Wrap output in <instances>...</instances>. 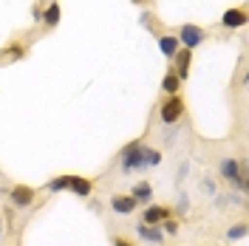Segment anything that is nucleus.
I'll return each instance as SVG.
<instances>
[{
	"instance_id": "obj_2",
	"label": "nucleus",
	"mask_w": 249,
	"mask_h": 246,
	"mask_svg": "<svg viewBox=\"0 0 249 246\" xmlns=\"http://www.w3.org/2000/svg\"><path fill=\"white\" fill-rule=\"evenodd\" d=\"M144 141L136 139V141H130V144H124L122 153H119V170L127 173V176H133V173H144Z\"/></svg>"
},
{
	"instance_id": "obj_7",
	"label": "nucleus",
	"mask_w": 249,
	"mask_h": 246,
	"mask_svg": "<svg viewBox=\"0 0 249 246\" xmlns=\"http://www.w3.org/2000/svg\"><path fill=\"white\" fill-rule=\"evenodd\" d=\"M221 29H230V31H235V29H244L247 26V9L244 6H232V9H227L224 15H221Z\"/></svg>"
},
{
	"instance_id": "obj_1",
	"label": "nucleus",
	"mask_w": 249,
	"mask_h": 246,
	"mask_svg": "<svg viewBox=\"0 0 249 246\" xmlns=\"http://www.w3.org/2000/svg\"><path fill=\"white\" fill-rule=\"evenodd\" d=\"M218 176L221 181H227L230 187H235L241 195H247V164L235 156H224L218 161Z\"/></svg>"
},
{
	"instance_id": "obj_17",
	"label": "nucleus",
	"mask_w": 249,
	"mask_h": 246,
	"mask_svg": "<svg viewBox=\"0 0 249 246\" xmlns=\"http://www.w3.org/2000/svg\"><path fill=\"white\" fill-rule=\"evenodd\" d=\"M68 184H71V176L65 173V176H54V178L46 184V190H48V193H65Z\"/></svg>"
},
{
	"instance_id": "obj_26",
	"label": "nucleus",
	"mask_w": 249,
	"mask_h": 246,
	"mask_svg": "<svg viewBox=\"0 0 249 246\" xmlns=\"http://www.w3.org/2000/svg\"><path fill=\"white\" fill-rule=\"evenodd\" d=\"M110 244H113V246H136V244H130L127 238H122V235H116V238H113Z\"/></svg>"
},
{
	"instance_id": "obj_22",
	"label": "nucleus",
	"mask_w": 249,
	"mask_h": 246,
	"mask_svg": "<svg viewBox=\"0 0 249 246\" xmlns=\"http://www.w3.org/2000/svg\"><path fill=\"white\" fill-rule=\"evenodd\" d=\"M176 212H178V215H187V212H190V198H187V193H181V195H178Z\"/></svg>"
},
{
	"instance_id": "obj_6",
	"label": "nucleus",
	"mask_w": 249,
	"mask_h": 246,
	"mask_svg": "<svg viewBox=\"0 0 249 246\" xmlns=\"http://www.w3.org/2000/svg\"><path fill=\"white\" fill-rule=\"evenodd\" d=\"M173 74L181 79V82H187V77H190V65H193V51H187V48H178L176 54H173Z\"/></svg>"
},
{
	"instance_id": "obj_14",
	"label": "nucleus",
	"mask_w": 249,
	"mask_h": 246,
	"mask_svg": "<svg viewBox=\"0 0 249 246\" xmlns=\"http://www.w3.org/2000/svg\"><path fill=\"white\" fill-rule=\"evenodd\" d=\"M60 20H62L60 3H57V0H51V3L46 6V12H43V23H46L48 29H57V26H60Z\"/></svg>"
},
{
	"instance_id": "obj_11",
	"label": "nucleus",
	"mask_w": 249,
	"mask_h": 246,
	"mask_svg": "<svg viewBox=\"0 0 249 246\" xmlns=\"http://www.w3.org/2000/svg\"><path fill=\"white\" fill-rule=\"evenodd\" d=\"M130 198L136 201L139 207H147V204L153 201V184L144 181V178H139V181L133 184V190H130Z\"/></svg>"
},
{
	"instance_id": "obj_23",
	"label": "nucleus",
	"mask_w": 249,
	"mask_h": 246,
	"mask_svg": "<svg viewBox=\"0 0 249 246\" xmlns=\"http://www.w3.org/2000/svg\"><path fill=\"white\" fill-rule=\"evenodd\" d=\"M139 20H142V26H144V29H153V15H150V12H142Z\"/></svg>"
},
{
	"instance_id": "obj_13",
	"label": "nucleus",
	"mask_w": 249,
	"mask_h": 246,
	"mask_svg": "<svg viewBox=\"0 0 249 246\" xmlns=\"http://www.w3.org/2000/svg\"><path fill=\"white\" fill-rule=\"evenodd\" d=\"M156 43H159L161 57H167V60H173V54L181 48V46H178V37H176V34H159V40H156Z\"/></svg>"
},
{
	"instance_id": "obj_28",
	"label": "nucleus",
	"mask_w": 249,
	"mask_h": 246,
	"mask_svg": "<svg viewBox=\"0 0 249 246\" xmlns=\"http://www.w3.org/2000/svg\"><path fill=\"white\" fill-rule=\"evenodd\" d=\"M130 3H136V6H142V3H144V0H130Z\"/></svg>"
},
{
	"instance_id": "obj_12",
	"label": "nucleus",
	"mask_w": 249,
	"mask_h": 246,
	"mask_svg": "<svg viewBox=\"0 0 249 246\" xmlns=\"http://www.w3.org/2000/svg\"><path fill=\"white\" fill-rule=\"evenodd\" d=\"M68 190H71L77 198H88V195L93 193V178H85V176H71Z\"/></svg>"
},
{
	"instance_id": "obj_21",
	"label": "nucleus",
	"mask_w": 249,
	"mask_h": 246,
	"mask_svg": "<svg viewBox=\"0 0 249 246\" xmlns=\"http://www.w3.org/2000/svg\"><path fill=\"white\" fill-rule=\"evenodd\" d=\"M198 187H201L204 195H210V198H215V195H218V184H215V178H207V176H204L201 181H198Z\"/></svg>"
},
{
	"instance_id": "obj_25",
	"label": "nucleus",
	"mask_w": 249,
	"mask_h": 246,
	"mask_svg": "<svg viewBox=\"0 0 249 246\" xmlns=\"http://www.w3.org/2000/svg\"><path fill=\"white\" fill-rule=\"evenodd\" d=\"M31 20H34V23H43V9H40V6L31 9Z\"/></svg>"
},
{
	"instance_id": "obj_3",
	"label": "nucleus",
	"mask_w": 249,
	"mask_h": 246,
	"mask_svg": "<svg viewBox=\"0 0 249 246\" xmlns=\"http://www.w3.org/2000/svg\"><path fill=\"white\" fill-rule=\"evenodd\" d=\"M184 99L176 93V96H167L164 102H161V108H159V122L161 124H178L181 119H184Z\"/></svg>"
},
{
	"instance_id": "obj_19",
	"label": "nucleus",
	"mask_w": 249,
	"mask_h": 246,
	"mask_svg": "<svg viewBox=\"0 0 249 246\" xmlns=\"http://www.w3.org/2000/svg\"><path fill=\"white\" fill-rule=\"evenodd\" d=\"M161 164V150H156V147H144V167L153 170Z\"/></svg>"
},
{
	"instance_id": "obj_9",
	"label": "nucleus",
	"mask_w": 249,
	"mask_h": 246,
	"mask_svg": "<svg viewBox=\"0 0 249 246\" xmlns=\"http://www.w3.org/2000/svg\"><path fill=\"white\" fill-rule=\"evenodd\" d=\"M170 215H173L170 207H164V204H147V207H144V212H142V224L159 227L161 221H167Z\"/></svg>"
},
{
	"instance_id": "obj_4",
	"label": "nucleus",
	"mask_w": 249,
	"mask_h": 246,
	"mask_svg": "<svg viewBox=\"0 0 249 246\" xmlns=\"http://www.w3.org/2000/svg\"><path fill=\"white\" fill-rule=\"evenodd\" d=\"M178 46L187 48V51H196L198 46H204L207 43V29H201V26H196V23H184L181 29H178Z\"/></svg>"
},
{
	"instance_id": "obj_27",
	"label": "nucleus",
	"mask_w": 249,
	"mask_h": 246,
	"mask_svg": "<svg viewBox=\"0 0 249 246\" xmlns=\"http://www.w3.org/2000/svg\"><path fill=\"white\" fill-rule=\"evenodd\" d=\"M0 238H3V215H0Z\"/></svg>"
},
{
	"instance_id": "obj_8",
	"label": "nucleus",
	"mask_w": 249,
	"mask_h": 246,
	"mask_svg": "<svg viewBox=\"0 0 249 246\" xmlns=\"http://www.w3.org/2000/svg\"><path fill=\"white\" fill-rule=\"evenodd\" d=\"M108 207H110V212H116V215H133L139 204L130 198V193H116V195L108 198Z\"/></svg>"
},
{
	"instance_id": "obj_24",
	"label": "nucleus",
	"mask_w": 249,
	"mask_h": 246,
	"mask_svg": "<svg viewBox=\"0 0 249 246\" xmlns=\"http://www.w3.org/2000/svg\"><path fill=\"white\" fill-rule=\"evenodd\" d=\"M187 170H190V164H187V161H181V164H178V173H176V178H178V181H184Z\"/></svg>"
},
{
	"instance_id": "obj_10",
	"label": "nucleus",
	"mask_w": 249,
	"mask_h": 246,
	"mask_svg": "<svg viewBox=\"0 0 249 246\" xmlns=\"http://www.w3.org/2000/svg\"><path fill=\"white\" fill-rule=\"evenodd\" d=\"M133 232L139 235V241H144V244H150V246H164V232H161V227L136 224V227H133Z\"/></svg>"
},
{
	"instance_id": "obj_15",
	"label": "nucleus",
	"mask_w": 249,
	"mask_h": 246,
	"mask_svg": "<svg viewBox=\"0 0 249 246\" xmlns=\"http://www.w3.org/2000/svg\"><path fill=\"white\" fill-rule=\"evenodd\" d=\"M181 88H184V82L176 77L173 71H167V74H164V79H161V91L167 93V96H176V93L181 91Z\"/></svg>"
},
{
	"instance_id": "obj_16",
	"label": "nucleus",
	"mask_w": 249,
	"mask_h": 246,
	"mask_svg": "<svg viewBox=\"0 0 249 246\" xmlns=\"http://www.w3.org/2000/svg\"><path fill=\"white\" fill-rule=\"evenodd\" d=\"M247 232H249L247 221H238V224H232V227L227 229V241H230V244H235V241H244V238H247Z\"/></svg>"
},
{
	"instance_id": "obj_18",
	"label": "nucleus",
	"mask_w": 249,
	"mask_h": 246,
	"mask_svg": "<svg viewBox=\"0 0 249 246\" xmlns=\"http://www.w3.org/2000/svg\"><path fill=\"white\" fill-rule=\"evenodd\" d=\"M3 57H6L9 62L23 60V57H26V46H23V43H9V46H6V51H3Z\"/></svg>"
},
{
	"instance_id": "obj_5",
	"label": "nucleus",
	"mask_w": 249,
	"mask_h": 246,
	"mask_svg": "<svg viewBox=\"0 0 249 246\" xmlns=\"http://www.w3.org/2000/svg\"><path fill=\"white\" fill-rule=\"evenodd\" d=\"M34 198H37V190H34V187L15 184L12 190H9V201L15 204L17 210H26V207H31V204H34Z\"/></svg>"
},
{
	"instance_id": "obj_20",
	"label": "nucleus",
	"mask_w": 249,
	"mask_h": 246,
	"mask_svg": "<svg viewBox=\"0 0 249 246\" xmlns=\"http://www.w3.org/2000/svg\"><path fill=\"white\" fill-rule=\"evenodd\" d=\"M159 227H161V232H164V235H178V229H181V221L170 215L167 221H161Z\"/></svg>"
}]
</instances>
